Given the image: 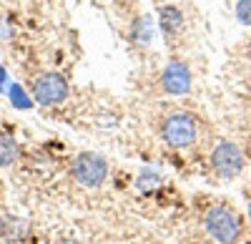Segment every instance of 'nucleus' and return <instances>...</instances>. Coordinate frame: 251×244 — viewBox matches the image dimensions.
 <instances>
[{"instance_id":"f257e3e1","label":"nucleus","mask_w":251,"mask_h":244,"mask_svg":"<svg viewBox=\"0 0 251 244\" xmlns=\"http://www.w3.org/2000/svg\"><path fill=\"white\" fill-rule=\"evenodd\" d=\"M203 229L219 244H236L241 237V221L234 209L228 207H211L203 217Z\"/></svg>"},{"instance_id":"f03ea898","label":"nucleus","mask_w":251,"mask_h":244,"mask_svg":"<svg viewBox=\"0 0 251 244\" xmlns=\"http://www.w3.org/2000/svg\"><path fill=\"white\" fill-rule=\"evenodd\" d=\"M161 138L166 141V146L171 149H188L196 144L199 138V124L191 113L176 111L171 116H166L163 126H161Z\"/></svg>"},{"instance_id":"7ed1b4c3","label":"nucleus","mask_w":251,"mask_h":244,"mask_svg":"<svg viewBox=\"0 0 251 244\" xmlns=\"http://www.w3.org/2000/svg\"><path fill=\"white\" fill-rule=\"evenodd\" d=\"M73 179L78 181L80 187H86V189H98L103 187V181L108 179V161L106 156H100V154H93V151H83L75 156L73 161Z\"/></svg>"},{"instance_id":"20e7f679","label":"nucleus","mask_w":251,"mask_h":244,"mask_svg":"<svg viewBox=\"0 0 251 244\" xmlns=\"http://www.w3.org/2000/svg\"><path fill=\"white\" fill-rule=\"evenodd\" d=\"M208 164H211L216 176L236 179L244 171L246 161H244L241 149L234 144V141H219V144L214 146V151H211V156H208Z\"/></svg>"},{"instance_id":"39448f33","label":"nucleus","mask_w":251,"mask_h":244,"mask_svg":"<svg viewBox=\"0 0 251 244\" xmlns=\"http://www.w3.org/2000/svg\"><path fill=\"white\" fill-rule=\"evenodd\" d=\"M71 86L60 73H43L33 83V101L40 106H60L68 98Z\"/></svg>"},{"instance_id":"423d86ee","label":"nucleus","mask_w":251,"mask_h":244,"mask_svg":"<svg viewBox=\"0 0 251 244\" xmlns=\"http://www.w3.org/2000/svg\"><path fill=\"white\" fill-rule=\"evenodd\" d=\"M161 88L171 96H186L191 91V68L183 60H171L161 73Z\"/></svg>"},{"instance_id":"0eeeda50","label":"nucleus","mask_w":251,"mask_h":244,"mask_svg":"<svg viewBox=\"0 0 251 244\" xmlns=\"http://www.w3.org/2000/svg\"><path fill=\"white\" fill-rule=\"evenodd\" d=\"M158 26H161L166 38L176 35L183 28V13L176 5H161L158 8Z\"/></svg>"},{"instance_id":"6e6552de","label":"nucleus","mask_w":251,"mask_h":244,"mask_svg":"<svg viewBox=\"0 0 251 244\" xmlns=\"http://www.w3.org/2000/svg\"><path fill=\"white\" fill-rule=\"evenodd\" d=\"M0 234H3L5 239H10V242L25 239L30 234V224L20 217H5L3 221H0Z\"/></svg>"},{"instance_id":"1a4fd4ad","label":"nucleus","mask_w":251,"mask_h":244,"mask_svg":"<svg viewBox=\"0 0 251 244\" xmlns=\"http://www.w3.org/2000/svg\"><path fill=\"white\" fill-rule=\"evenodd\" d=\"M18 154H20V149H18V141L13 138V134L0 129V169L13 166L18 161Z\"/></svg>"},{"instance_id":"9d476101","label":"nucleus","mask_w":251,"mask_h":244,"mask_svg":"<svg viewBox=\"0 0 251 244\" xmlns=\"http://www.w3.org/2000/svg\"><path fill=\"white\" fill-rule=\"evenodd\" d=\"M131 35L138 46H151L153 43V23H151V18H141L133 23L131 28Z\"/></svg>"},{"instance_id":"9b49d317","label":"nucleus","mask_w":251,"mask_h":244,"mask_svg":"<svg viewBox=\"0 0 251 244\" xmlns=\"http://www.w3.org/2000/svg\"><path fill=\"white\" fill-rule=\"evenodd\" d=\"M5 93H8V98H10V106L18 108V111H28V108H33V104H35V101H30V96L25 93V88L20 86V83H10Z\"/></svg>"},{"instance_id":"f8f14e48","label":"nucleus","mask_w":251,"mask_h":244,"mask_svg":"<svg viewBox=\"0 0 251 244\" xmlns=\"http://www.w3.org/2000/svg\"><path fill=\"white\" fill-rule=\"evenodd\" d=\"M236 18H239V23L251 26V0H239L236 3Z\"/></svg>"},{"instance_id":"ddd939ff","label":"nucleus","mask_w":251,"mask_h":244,"mask_svg":"<svg viewBox=\"0 0 251 244\" xmlns=\"http://www.w3.org/2000/svg\"><path fill=\"white\" fill-rule=\"evenodd\" d=\"M3 91H8V71L0 66V93Z\"/></svg>"},{"instance_id":"4468645a","label":"nucleus","mask_w":251,"mask_h":244,"mask_svg":"<svg viewBox=\"0 0 251 244\" xmlns=\"http://www.w3.org/2000/svg\"><path fill=\"white\" fill-rule=\"evenodd\" d=\"M249 217H251V201H249Z\"/></svg>"},{"instance_id":"2eb2a0df","label":"nucleus","mask_w":251,"mask_h":244,"mask_svg":"<svg viewBox=\"0 0 251 244\" xmlns=\"http://www.w3.org/2000/svg\"><path fill=\"white\" fill-rule=\"evenodd\" d=\"M66 244H80V242H66Z\"/></svg>"}]
</instances>
